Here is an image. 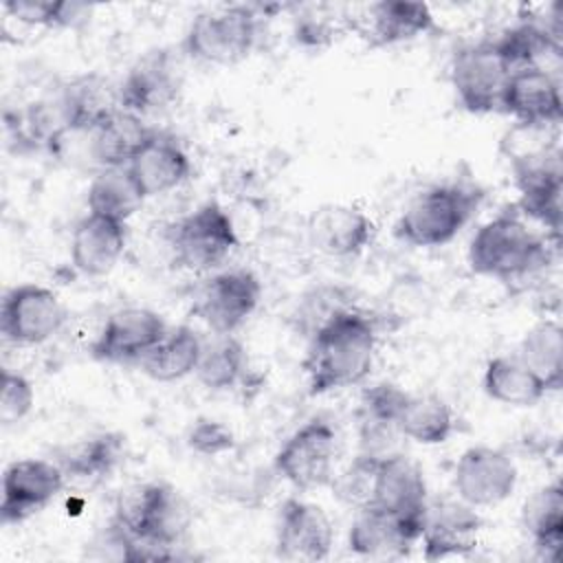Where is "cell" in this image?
<instances>
[{
    "label": "cell",
    "mask_w": 563,
    "mask_h": 563,
    "mask_svg": "<svg viewBox=\"0 0 563 563\" xmlns=\"http://www.w3.org/2000/svg\"><path fill=\"white\" fill-rule=\"evenodd\" d=\"M152 132L154 128L143 125L139 114L119 110L88 132V154L101 169L128 167Z\"/></svg>",
    "instance_id": "cell-23"
},
{
    "label": "cell",
    "mask_w": 563,
    "mask_h": 563,
    "mask_svg": "<svg viewBox=\"0 0 563 563\" xmlns=\"http://www.w3.org/2000/svg\"><path fill=\"white\" fill-rule=\"evenodd\" d=\"M202 341L189 325L167 330V334L139 361L143 374L158 383H174L196 374Z\"/></svg>",
    "instance_id": "cell-26"
},
{
    "label": "cell",
    "mask_w": 563,
    "mask_h": 563,
    "mask_svg": "<svg viewBox=\"0 0 563 563\" xmlns=\"http://www.w3.org/2000/svg\"><path fill=\"white\" fill-rule=\"evenodd\" d=\"M66 321L59 297L40 284H20L4 292L0 332L15 345H40L55 336Z\"/></svg>",
    "instance_id": "cell-8"
},
{
    "label": "cell",
    "mask_w": 563,
    "mask_h": 563,
    "mask_svg": "<svg viewBox=\"0 0 563 563\" xmlns=\"http://www.w3.org/2000/svg\"><path fill=\"white\" fill-rule=\"evenodd\" d=\"M64 473L53 460L24 457L4 468L2 475V523H20L48 506L64 488Z\"/></svg>",
    "instance_id": "cell-12"
},
{
    "label": "cell",
    "mask_w": 563,
    "mask_h": 563,
    "mask_svg": "<svg viewBox=\"0 0 563 563\" xmlns=\"http://www.w3.org/2000/svg\"><path fill=\"white\" fill-rule=\"evenodd\" d=\"M262 284L251 271H224L209 277L196 295L194 312L213 334H233L255 312Z\"/></svg>",
    "instance_id": "cell-10"
},
{
    "label": "cell",
    "mask_w": 563,
    "mask_h": 563,
    "mask_svg": "<svg viewBox=\"0 0 563 563\" xmlns=\"http://www.w3.org/2000/svg\"><path fill=\"white\" fill-rule=\"evenodd\" d=\"M165 334L167 325L158 312L121 308L106 319L90 354L106 363H139Z\"/></svg>",
    "instance_id": "cell-13"
},
{
    "label": "cell",
    "mask_w": 563,
    "mask_h": 563,
    "mask_svg": "<svg viewBox=\"0 0 563 563\" xmlns=\"http://www.w3.org/2000/svg\"><path fill=\"white\" fill-rule=\"evenodd\" d=\"M376 325L356 308H343L312 336L303 361L308 391L321 396L361 385L374 365Z\"/></svg>",
    "instance_id": "cell-1"
},
{
    "label": "cell",
    "mask_w": 563,
    "mask_h": 563,
    "mask_svg": "<svg viewBox=\"0 0 563 563\" xmlns=\"http://www.w3.org/2000/svg\"><path fill=\"white\" fill-rule=\"evenodd\" d=\"M409 396L411 394L394 383H376L372 387H365L361 396V418L398 427L400 413Z\"/></svg>",
    "instance_id": "cell-35"
},
{
    "label": "cell",
    "mask_w": 563,
    "mask_h": 563,
    "mask_svg": "<svg viewBox=\"0 0 563 563\" xmlns=\"http://www.w3.org/2000/svg\"><path fill=\"white\" fill-rule=\"evenodd\" d=\"M420 519L398 517L374 506L356 510L350 526L347 545L354 554L365 559H396L405 556L422 534Z\"/></svg>",
    "instance_id": "cell-16"
},
{
    "label": "cell",
    "mask_w": 563,
    "mask_h": 563,
    "mask_svg": "<svg viewBox=\"0 0 563 563\" xmlns=\"http://www.w3.org/2000/svg\"><path fill=\"white\" fill-rule=\"evenodd\" d=\"M143 200L145 198L141 196L139 187L134 185L125 167L99 169L86 196L88 213H97L119 222H128V218H132L134 211H139Z\"/></svg>",
    "instance_id": "cell-31"
},
{
    "label": "cell",
    "mask_w": 563,
    "mask_h": 563,
    "mask_svg": "<svg viewBox=\"0 0 563 563\" xmlns=\"http://www.w3.org/2000/svg\"><path fill=\"white\" fill-rule=\"evenodd\" d=\"M369 506L398 517L424 521L429 504L422 471L402 453L380 457Z\"/></svg>",
    "instance_id": "cell-19"
},
{
    "label": "cell",
    "mask_w": 563,
    "mask_h": 563,
    "mask_svg": "<svg viewBox=\"0 0 563 563\" xmlns=\"http://www.w3.org/2000/svg\"><path fill=\"white\" fill-rule=\"evenodd\" d=\"M189 449H194L200 455H220L229 449H233L235 440L227 424L209 418H200L187 435Z\"/></svg>",
    "instance_id": "cell-38"
},
{
    "label": "cell",
    "mask_w": 563,
    "mask_h": 563,
    "mask_svg": "<svg viewBox=\"0 0 563 563\" xmlns=\"http://www.w3.org/2000/svg\"><path fill=\"white\" fill-rule=\"evenodd\" d=\"M35 402L33 385L26 376L18 372L2 369L0 374V420L2 424H13L24 420Z\"/></svg>",
    "instance_id": "cell-36"
},
{
    "label": "cell",
    "mask_w": 563,
    "mask_h": 563,
    "mask_svg": "<svg viewBox=\"0 0 563 563\" xmlns=\"http://www.w3.org/2000/svg\"><path fill=\"white\" fill-rule=\"evenodd\" d=\"M123 457V435L121 433H97L73 444L57 449L55 464L62 468L64 477L70 479H99L108 475Z\"/></svg>",
    "instance_id": "cell-28"
},
{
    "label": "cell",
    "mask_w": 563,
    "mask_h": 563,
    "mask_svg": "<svg viewBox=\"0 0 563 563\" xmlns=\"http://www.w3.org/2000/svg\"><path fill=\"white\" fill-rule=\"evenodd\" d=\"M143 198H154L176 189L187 180L191 165L180 143L165 132L154 130L147 143L125 167Z\"/></svg>",
    "instance_id": "cell-20"
},
{
    "label": "cell",
    "mask_w": 563,
    "mask_h": 563,
    "mask_svg": "<svg viewBox=\"0 0 563 563\" xmlns=\"http://www.w3.org/2000/svg\"><path fill=\"white\" fill-rule=\"evenodd\" d=\"M2 9L22 24L59 29V0H7Z\"/></svg>",
    "instance_id": "cell-39"
},
{
    "label": "cell",
    "mask_w": 563,
    "mask_h": 563,
    "mask_svg": "<svg viewBox=\"0 0 563 563\" xmlns=\"http://www.w3.org/2000/svg\"><path fill=\"white\" fill-rule=\"evenodd\" d=\"M523 526L539 559L556 561L563 545V488L559 484L543 486L526 501Z\"/></svg>",
    "instance_id": "cell-29"
},
{
    "label": "cell",
    "mask_w": 563,
    "mask_h": 563,
    "mask_svg": "<svg viewBox=\"0 0 563 563\" xmlns=\"http://www.w3.org/2000/svg\"><path fill=\"white\" fill-rule=\"evenodd\" d=\"M174 262L187 271L220 266L240 244L231 216L218 202H205L172 229Z\"/></svg>",
    "instance_id": "cell-6"
},
{
    "label": "cell",
    "mask_w": 563,
    "mask_h": 563,
    "mask_svg": "<svg viewBox=\"0 0 563 563\" xmlns=\"http://www.w3.org/2000/svg\"><path fill=\"white\" fill-rule=\"evenodd\" d=\"M350 308L345 297H341L339 288H317L310 297L303 299L299 308V328L312 336L328 319H332L339 310Z\"/></svg>",
    "instance_id": "cell-37"
},
{
    "label": "cell",
    "mask_w": 563,
    "mask_h": 563,
    "mask_svg": "<svg viewBox=\"0 0 563 563\" xmlns=\"http://www.w3.org/2000/svg\"><path fill=\"white\" fill-rule=\"evenodd\" d=\"M433 29V13L424 2L385 0L369 7L367 37L374 46L409 42Z\"/></svg>",
    "instance_id": "cell-25"
},
{
    "label": "cell",
    "mask_w": 563,
    "mask_h": 563,
    "mask_svg": "<svg viewBox=\"0 0 563 563\" xmlns=\"http://www.w3.org/2000/svg\"><path fill=\"white\" fill-rule=\"evenodd\" d=\"M125 222L86 213L70 238L73 266L86 277H103L125 251Z\"/></svg>",
    "instance_id": "cell-21"
},
{
    "label": "cell",
    "mask_w": 563,
    "mask_h": 563,
    "mask_svg": "<svg viewBox=\"0 0 563 563\" xmlns=\"http://www.w3.org/2000/svg\"><path fill=\"white\" fill-rule=\"evenodd\" d=\"M548 240L528 229L519 211H501L477 229L468 246L473 273L501 282L523 279L548 264Z\"/></svg>",
    "instance_id": "cell-2"
},
{
    "label": "cell",
    "mask_w": 563,
    "mask_h": 563,
    "mask_svg": "<svg viewBox=\"0 0 563 563\" xmlns=\"http://www.w3.org/2000/svg\"><path fill=\"white\" fill-rule=\"evenodd\" d=\"M517 466L512 457L493 446L466 449L453 471V488L460 501L484 508L497 506L515 493Z\"/></svg>",
    "instance_id": "cell-11"
},
{
    "label": "cell",
    "mask_w": 563,
    "mask_h": 563,
    "mask_svg": "<svg viewBox=\"0 0 563 563\" xmlns=\"http://www.w3.org/2000/svg\"><path fill=\"white\" fill-rule=\"evenodd\" d=\"M526 367H530L545 385L548 391H556L563 385V330L556 321L534 323L521 339L515 354Z\"/></svg>",
    "instance_id": "cell-30"
},
{
    "label": "cell",
    "mask_w": 563,
    "mask_h": 563,
    "mask_svg": "<svg viewBox=\"0 0 563 563\" xmlns=\"http://www.w3.org/2000/svg\"><path fill=\"white\" fill-rule=\"evenodd\" d=\"M482 194L462 185H435L416 196L396 222V235L409 246L449 244L479 207Z\"/></svg>",
    "instance_id": "cell-4"
},
{
    "label": "cell",
    "mask_w": 563,
    "mask_h": 563,
    "mask_svg": "<svg viewBox=\"0 0 563 563\" xmlns=\"http://www.w3.org/2000/svg\"><path fill=\"white\" fill-rule=\"evenodd\" d=\"M482 519L473 506L464 501H442L427 506L422 523V556L427 561H442L462 556L477 548Z\"/></svg>",
    "instance_id": "cell-18"
},
{
    "label": "cell",
    "mask_w": 563,
    "mask_h": 563,
    "mask_svg": "<svg viewBox=\"0 0 563 563\" xmlns=\"http://www.w3.org/2000/svg\"><path fill=\"white\" fill-rule=\"evenodd\" d=\"M378 460L376 455H367L361 453L347 464V468L332 477V490L334 495L352 506L354 510H361L365 506L372 504V493H374V479H376V468H378Z\"/></svg>",
    "instance_id": "cell-34"
},
{
    "label": "cell",
    "mask_w": 563,
    "mask_h": 563,
    "mask_svg": "<svg viewBox=\"0 0 563 563\" xmlns=\"http://www.w3.org/2000/svg\"><path fill=\"white\" fill-rule=\"evenodd\" d=\"M308 233L321 253L330 257H354L374 238V222L356 207L325 205L310 216Z\"/></svg>",
    "instance_id": "cell-22"
},
{
    "label": "cell",
    "mask_w": 563,
    "mask_h": 563,
    "mask_svg": "<svg viewBox=\"0 0 563 563\" xmlns=\"http://www.w3.org/2000/svg\"><path fill=\"white\" fill-rule=\"evenodd\" d=\"M501 112L521 125L554 128L563 119L561 84L543 68L515 70L501 97Z\"/></svg>",
    "instance_id": "cell-15"
},
{
    "label": "cell",
    "mask_w": 563,
    "mask_h": 563,
    "mask_svg": "<svg viewBox=\"0 0 563 563\" xmlns=\"http://www.w3.org/2000/svg\"><path fill=\"white\" fill-rule=\"evenodd\" d=\"M398 431L402 438L433 446L453 435L455 418L451 407L438 396H409L398 420Z\"/></svg>",
    "instance_id": "cell-32"
},
{
    "label": "cell",
    "mask_w": 563,
    "mask_h": 563,
    "mask_svg": "<svg viewBox=\"0 0 563 563\" xmlns=\"http://www.w3.org/2000/svg\"><path fill=\"white\" fill-rule=\"evenodd\" d=\"M62 101L70 132L88 134L114 112L123 110L119 101V86H112L99 75H84L62 88Z\"/></svg>",
    "instance_id": "cell-24"
},
{
    "label": "cell",
    "mask_w": 563,
    "mask_h": 563,
    "mask_svg": "<svg viewBox=\"0 0 563 563\" xmlns=\"http://www.w3.org/2000/svg\"><path fill=\"white\" fill-rule=\"evenodd\" d=\"M180 88L178 66L167 51H150L136 59L119 84L121 108L145 114L169 106Z\"/></svg>",
    "instance_id": "cell-17"
},
{
    "label": "cell",
    "mask_w": 563,
    "mask_h": 563,
    "mask_svg": "<svg viewBox=\"0 0 563 563\" xmlns=\"http://www.w3.org/2000/svg\"><path fill=\"white\" fill-rule=\"evenodd\" d=\"M484 391L508 407H534L548 394L543 380L517 356H495L484 369Z\"/></svg>",
    "instance_id": "cell-27"
},
{
    "label": "cell",
    "mask_w": 563,
    "mask_h": 563,
    "mask_svg": "<svg viewBox=\"0 0 563 563\" xmlns=\"http://www.w3.org/2000/svg\"><path fill=\"white\" fill-rule=\"evenodd\" d=\"M257 18L255 9L246 4L202 11L185 33V51L202 64H238L255 46Z\"/></svg>",
    "instance_id": "cell-5"
},
{
    "label": "cell",
    "mask_w": 563,
    "mask_h": 563,
    "mask_svg": "<svg viewBox=\"0 0 563 563\" xmlns=\"http://www.w3.org/2000/svg\"><path fill=\"white\" fill-rule=\"evenodd\" d=\"M114 519L150 550V559H169L191 523L183 495L163 482L143 484L121 493Z\"/></svg>",
    "instance_id": "cell-3"
},
{
    "label": "cell",
    "mask_w": 563,
    "mask_h": 563,
    "mask_svg": "<svg viewBox=\"0 0 563 563\" xmlns=\"http://www.w3.org/2000/svg\"><path fill=\"white\" fill-rule=\"evenodd\" d=\"M510 75L493 40L462 46L451 59V84L457 101L473 114L501 110V97Z\"/></svg>",
    "instance_id": "cell-7"
},
{
    "label": "cell",
    "mask_w": 563,
    "mask_h": 563,
    "mask_svg": "<svg viewBox=\"0 0 563 563\" xmlns=\"http://www.w3.org/2000/svg\"><path fill=\"white\" fill-rule=\"evenodd\" d=\"M246 369V350L233 334H216L211 343H202L196 367L198 380L213 391L231 389Z\"/></svg>",
    "instance_id": "cell-33"
},
{
    "label": "cell",
    "mask_w": 563,
    "mask_h": 563,
    "mask_svg": "<svg viewBox=\"0 0 563 563\" xmlns=\"http://www.w3.org/2000/svg\"><path fill=\"white\" fill-rule=\"evenodd\" d=\"M334 455V429L325 420L314 418L282 444L275 455V471L299 490L321 488L332 482Z\"/></svg>",
    "instance_id": "cell-9"
},
{
    "label": "cell",
    "mask_w": 563,
    "mask_h": 563,
    "mask_svg": "<svg viewBox=\"0 0 563 563\" xmlns=\"http://www.w3.org/2000/svg\"><path fill=\"white\" fill-rule=\"evenodd\" d=\"M275 545L288 561H323L332 548V523L321 506L290 497L279 508Z\"/></svg>",
    "instance_id": "cell-14"
}]
</instances>
